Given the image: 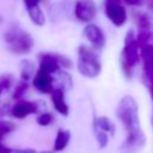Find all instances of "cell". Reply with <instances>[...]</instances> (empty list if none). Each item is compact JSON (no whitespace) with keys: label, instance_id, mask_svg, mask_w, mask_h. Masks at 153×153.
I'll list each match as a JSON object with an SVG mask.
<instances>
[{"label":"cell","instance_id":"cell-1","mask_svg":"<svg viewBox=\"0 0 153 153\" xmlns=\"http://www.w3.org/2000/svg\"><path fill=\"white\" fill-rule=\"evenodd\" d=\"M117 116L127 131V137L121 146V151L123 153H135L145 145V135L140 128L137 104L133 97L126 96L121 99Z\"/></svg>","mask_w":153,"mask_h":153},{"label":"cell","instance_id":"cell-7","mask_svg":"<svg viewBox=\"0 0 153 153\" xmlns=\"http://www.w3.org/2000/svg\"><path fill=\"white\" fill-rule=\"evenodd\" d=\"M105 13L109 20L115 26H122L127 22V11L121 4H108L106 2Z\"/></svg>","mask_w":153,"mask_h":153},{"label":"cell","instance_id":"cell-24","mask_svg":"<svg viewBox=\"0 0 153 153\" xmlns=\"http://www.w3.org/2000/svg\"><path fill=\"white\" fill-rule=\"evenodd\" d=\"M44 153H49V152H44Z\"/></svg>","mask_w":153,"mask_h":153},{"label":"cell","instance_id":"cell-19","mask_svg":"<svg viewBox=\"0 0 153 153\" xmlns=\"http://www.w3.org/2000/svg\"><path fill=\"white\" fill-rule=\"evenodd\" d=\"M96 131V136H97V141L99 143V147H105L108 145V141H109V135L104 131H100V130H94Z\"/></svg>","mask_w":153,"mask_h":153},{"label":"cell","instance_id":"cell-8","mask_svg":"<svg viewBox=\"0 0 153 153\" xmlns=\"http://www.w3.org/2000/svg\"><path fill=\"white\" fill-rule=\"evenodd\" d=\"M84 35L88 39V42L97 49H102L105 44V36L100 27L94 24H88L84 29Z\"/></svg>","mask_w":153,"mask_h":153},{"label":"cell","instance_id":"cell-4","mask_svg":"<svg viewBox=\"0 0 153 153\" xmlns=\"http://www.w3.org/2000/svg\"><path fill=\"white\" fill-rule=\"evenodd\" d=\"M140 60V54H139V45L136 42V36L134 33L133 30L128 31L126 35V39H124V48L122 51V67L123 71L126 72V74L128 76H130L131 72V67L135 66Z\"/></svg>","mask_w":153,"mask_h":153},{"label":"cell","instance_id":"cell-6","mask_svg":"<svg viewBox=\"0 0 153 153\" xmlns=\"http://www.w3.org/2000/svg\"><path fill=\"white\" fill-rule=\"evenodd\" d=\"M33 86L42 93H51L54 87V78L53 74H50L49 72L38 68L37 73L35 74L33 79H32Z\"/></svg>","mask_w":153,"mask_h":153},{"label":"cell","instance_id":"cell-2","mask_svg":"<svg viewBox=\"0 0 153 153\" xmlns=\"http://www.w3.org/2000/svg\"><path fill=\"white\" fill-rule=\"evenodd\" d=\"M4 38H5V42L8 49L12 53L18 54V55H25L30 53L33 47L32 36L27 31L18 26H13L8 29L6 33L4 35Z\"/></svg>","mask_w":153,"mask_h":153},{"label":"cell","instance_id":"cell-14","mask_svg":"<svg viewBox=\"0 0 153 153\" xmlns=\"http://www.w3.org/2000/svg\"><path fill=\"white\" fill-rule=\"evenodd\" d=\"M69 139H71L69 131L60 129V130L57 131V135H56V139H55L54 149H55V151H62V149H65L66 146H67L68 142H69Z\"/></svg>","mask_w":153,"mask_h":153},{"label":"cell","instance_id":"cell-9","mask_svg":"<svg viewBox=\"0 0 153 153\" xmlns=\"http://www.w3.org/2000/svg\"><path fill=\"white\" fill-rule=\"evenodd\" d=\"M37 110H38V106L36 103L29 102V100H19L18 103H16L13 105L11 114L16 118H24V117L36 112Z\"/></svg>","mask_w":153,"mask_h":153},{"label":"cell","instance_id":"cell-10","mask_svg":"<svg viewBox=\"0 0 153 153\" xmlns=\"http://www.w3.org/2000/svg\"><path fill=\"white\" fill-rule=\"evenodd\" d=\"M50 94H51V102H53V105H54L55 110L57 112L67 116L69 109H68V105L65 100V90L55 87Z\"/></svg>","mask_w":153,"mask_h":153},{"label":"cell","instance_id":"cell-23","mask_svg":"<svg viewBox=\"0 0 153 153\" xmlns=\"http://www.w3.org/2000/svg\"><path fill=\"white\" fill-rule=\"evenodd\" d=\"M151 94H152V98H153V82H152V86H151Z\"/></svg>","mask_w":153,"mask_h":153},{"label":"cell","instance_id":"cell-13","mask_svg":"<svg viewBox=\"0 0 153 153\" xmlns=\"http://www.w3.org/2000/svg\"><path fill=\"white\" fill-rule=\"evenodd\" d=\"M27 13H29V17L31 19V22L38 26H42L44 25L45 23V17H44V13L42 11V8L38 6H33L31 8H27Z\"/></svg>","mask_w":153,"mask_h":153},{"label":"cell","instance_id":"cell-16","mask_svg":"<svg viewBox=\"0 0 153 153\" xmlns=\"http://www.w3.org/2000/svg\"><path fill=\"white\" fill-rule=\"evenodd\" d=\"M13 84V76L11 74H4L0 76V96L6 92Z\"/></svg>","mask_w":153,"mask_h":153},{"label":"cell","instance_id":"cell-17","mask_svg":"<svg viewBox=\"0 0 153 153\" xmlns=\"http://www.w3.org/2000/svg\"><path fill=\"white\" fill-rule=\"evenodd\" d=\"M27 90V82L26 81H20L16 88H14V92H13V98L14 99H20L22 96H24L25 91Z\"/></svg>","mask_w":153,"mask_h":153},{"label":"cell","instance_id":"cell-21","mask_svg":"<svg viewBox=\"0 0 153 153\" xmlns=\"http://www.w3.org/2000/svg\"><path fill=\"white\" fill-rule=\"evenodd\" d=\"M128 5H131V6H137L141 4V0H124Z\"/></svg>","mask_w":153,"mask_h":153},{"label":"cell","instance_id":"cell-5","mask_svg":"<svg viewBox=\"0 0 153 153\" xmlns=\"http://www.w3.org/2000/svg\"><path fill=\"white\" fill-rule=\"evenodd\" d=\"M74 14L78 20L90 23L97 14V6L93 0H76L74 7Z\"/></svg>","mask_w":153,"mask_h":153},{"label":"cell","instance_id":"cell-22","mask_svg":"<svg viewBox=\"0 0 153 153\" xmlns=\"http://www.w3.org/2000/svg\"><path fill=\"white\" fill-rule=\"evenodd\" d=\"M121 0H106L108 4H120Z\"/></svg>","mask_w":153,"mask_h":153},{"label":"cell","instance_id":"cell-11","mask_svg":"<svg viewBox=\"0 0 153 153\" xmlns=\"http://www.w3.org/2000/svg\"><path fill=\"white\" fill-rule=\"evenodd\" d=\"M140 56L143 60V69L147 78L153 82V45L148 44L141 49Z\"/></svg>","mask_w":153,"mask_h":153},{"label":"cell","instance_id":"cell-3","mask_svg":"<svg viewBox=\"0 0 153 153\" xmlns=\"http://www.w3.org/2000/svg\"><path fill=\"white\" fill-rule=\"evenodd\" d=\"M78 71L86 78H96L102 71V63L96 51L86 45H80L78 50Z\"/></svg>","mask_w":153,"mask_h":153},{"label":"cell","instance_id":"cell-20","mask_svg":"<svg viewBox=\"0 0 153 153\" xmlns=\"http://www.w3.org/2000/svg\"><path fill=\"white\" fill-rule=\"evenodd\" d=\"M39 1L41 0H24V4H25L26 10H27V8H31L33 6H38L39 5Z\"/></svg>","mask_w":153,"mask_h":153},{"label":"cell","instance_id":"cell-15","mask_svg":"<svg viewBox=\"0 0 153 153\" xmlns=\"http://www.w3.org/2000/svg\"><path fill=\"white\" fill-rule=\"evenodd\" d=\"M33 67L35 66H33V63L31 61H29V60L22 61V73H20L22 81H26L27 82L29 79H31L32 76H35L33 75V72H35Z\"/></svg>","mask_w":153,"mask_h":153},{"label":"cell","instance_id":"cell-12","mask_svg":"<svg viewBox=\"0 0 153 153\" xmlns=\"http://www.w3.org/2000/svg\"><path fill=\"white\" fill-rule=\"evenodd\" d=\"M94 130H100V131L106 133L108 135L109 134L112 135L115 133V126L108 117L102 116L94 120Z\"/></svg>","mask_w":153,"mask_h":153},{"label":"cell","instance_id":"cell-18","mask_svg":"<svg viewBox=\"0 0 153 153\" xmlns=\"http://www.w3.org/2000/svg\"><path fill=\"white\" fill-rule=\"evenodd\" d=\"M53 120H54V117L50 112H43L36 118V121L39 126H49L53 122Z\"/></svg>","mask_w":153,"mask_h":153}]
</instances>
